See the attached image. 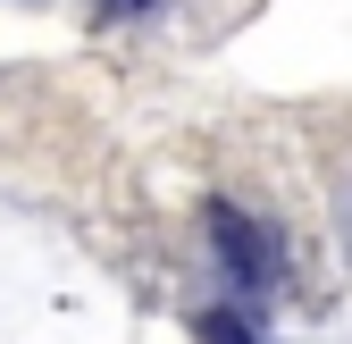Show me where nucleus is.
I'll return each instance as SVG.
<instances>
[{
	"mask_svg": "<svg viewBox=\"0 0 352 344\" xmlns=\"http://www.w3.org/2000/svg\"><path fill=\"white\" fill-rule=\"evenodd\" d=\"M193 336H201V344H260L235 311H201V319H193Z\"/></svg>",
	"mask_w": 352,
	"mask_h": 344,
	"instance_id": "obj_2",
	"label": "nucleus"
},
{
	"mask_svg": "<svg viewBox=\"0 0 352 344\" xmlns=\"http://www.w3.org/2000/svg\"><path fill=\"white\" fill-rule=\"evenodd\" d=\"M210 244H218V269H227L243 294H260V286L277 277V244H269V227L243 219L235 202H210Z\"/></svg>",
	"mask_w": 352,
	"mask_h": 344,
	"instance_id": "obj_1",
	"label": "nucleus"
}]
</instances>
